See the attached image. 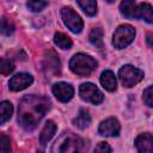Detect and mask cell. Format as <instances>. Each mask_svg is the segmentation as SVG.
<instances>
[{"instance_id":"obj_1","label":"cell","mask_w":153,"mask_h":153,"mask_svg":"<svg viewBox=\"0 0 153 153\" xmlns=\"http://www.w3.org/2000/svg\"><path fill=\"white\" fill-rule=\"evenodd\" d=\"M50 108V102L41 96H26L18 108V122L27 131L33 130Z\"/></svg>"},{"instance_id":"obj_2","label":"cell","mask_w":153,"mask_h":153,"mask_svg":"<svg viewBox=\"0 0 153 153\" xmlns=\"http://www.w3.org/2000/svg\"><path fill=\"white\" fill-rule=\"evenodd\" d=\"M82 140L73 133H63L51 148V153H80L82 149Z\"/></svg>"},{"instance_id":"obj_3","label":"cell","mask_w":153,"mask_h":153,"mask_svg":"<svg viewBox=\"0 0 153 153\" xmlns=\"http://www.w3.org/2000/svg\"><path fill=\"white\" fill-rule=\"evenodd\" d=\"M71 71L76 75H88L97 68V61L86 54H75L69 61Z\"/></svg>"},{"instance_id":"obj_4","label":"cell","mask_w":153,"mask_h":153,"mask_svg":"<svg viewBox=\"0 0 153 153\" xmlns=\"http://www.w3.org/2000/svg\"><path fill=\"white\" fill-rule=\"evenodd\" d=\"M134 37H135V30L131 25L128 24L120 25L114 33L112 44L117 49H123L134 41Z\"/></svg>"},{"instance_id":"obj_5","label":"cell","mask_w":153,"mask_h":153,"mask_svg":"<svg viewBox=\"0 0 153 153\" xmlns=\"http://www.w3.org/2000/svg\"><path fill=\"white\" fill-rule=\"evenodd\" d=\"M118 76L124 87H133L143 79V72L130 65H126L120 69Z\"/></svg>"},{"instance_id":"obj_6","label":"cell","mask_w":153,"mask_h":153,"mask_svg":"<svg viewBox=\"0 0 153 153\" xmlns=\"http://www.w3.org/2000/svg\"><path fill=\"white\" fill-rule=\"evenodd\" d=\"M61 17L63 19L65 25L74 33H79L81 32L82 27H84V23L82 19L80 18V16L78 13H75L71 7H62L61 10Z\"/></svg>"},{"instance_id":"obj_7","label":"cell","mask_w":153,"mask_h":153,"mask_svg":"<svg viewBox=\"0 0 153 153\" xmlns=\"http://www.w3.org/2000/svg\"><path fill=\"white\" fill-rule=\"evenodd\" d=\"M79 94L82 100L92 103V104H99L104 99V94L99 91L98 87H96V85L91 82L81 84L79 87Z\"/></svg>"},{"instance_id":"obj_8","label":"cell","mask_w":153,"mask_h":153,"mask_svg":"<svg viewBox=\"0 0 153 153\" xmlns=\"http://www.w3.org/2000/svg\"><path fill=\"white\" fill-rule=\"evenodd\" d=\"M32 81H33V78L30 74L19 73V74H16L14 76H12L10 79L8 86H10V90L18 92V91H22V90L26 88L27 86H30L32 84Z\"/></svg>"},{"instance_id":"obj_9","label":"cell","mask_w":153,"mask_h":153,"mask_svg":"<svg viewBox=\"0 0 153 153\" xmlns=\"http://www.w3.org/2000/svg\"><path fill=\"white\" fill-rule=\"evenodd\" d=\"M53 93L54 96L62 103H66L72 99L74 94V88L71 84L67 82H57L53 86Z\"/></svg>"},{"instance_id":"obj_10","label":"cell","mask_w":153,"mask_h":153,"mask_svg":"<svg viewBox=\"0 0 153 153\" xmlns=\"http://www.w3.org/2000/svg\"><path fill=\"white\" fill-rule=\"evenodd\" d=\"M120 130H121V126L118 121L114 117L103 121L98 128V133L103 136H117L120 134Z\"/></svg>"},{"instance_id":"obj_11","label":"cell","mask_w":153,"mask_h":153,"mask_svg":"<svg viewBox=\"0 0 153 153\" xmlns=\"http://www.w3.org/2000/svg\"><path fill=\"white\" fill-rule=\"evenodd\" d=\"M135 146L139 153H153V136L151 134H140L135 139Z\"/></svg>"},{"instance_id":"obj_12","label":"cell","mask_w":153,"mask_h":153,"mask_svg":"<svg viewBox=\"0 0 153 153\" xmlns=\"http://www.w3.org/2000/svg\"><path fill=\"white\" fill-rule=\"evenodd\" d=\"M135 19H143L147 23H153V7L147 2H140L136 5Z\"/></svg>"},{"instance_id":"obj_13","label":"cell","mask_w":153,"mask_h":153,"mask_svg":"<svg viewBox=\"0 0 153 153\" xmlns=\"http://www.w3.org/2000/svg\"><path fill=\"white\" fill-rule=\"evenodd\" d=\"M99 80H100L102 86H103L106 91L112 92V91H115L116 87H117L116 76H115V74H114L111 71H109V69H108V71H104V72L102 73Z\"/></svg>"},{"instance_id":"obj_14","label":"cell","mask_w":153,"mask_h":153,"mask_svg":"<svg viewBox=\"0 0 153 153\" xmlns=\"http://www.w3.org/2000/svg\"><path fill=\"white\" fill-rule=\"evenodd\" d=\"M56 129H57L56 124L53 121H48L44 124V127H43V129L41 131V135H39V142H41L42 146H45V143L51 140V137L56 133Z\"/></svg>"},{"instance_id":"obj_15","label":"cell","mask_w":153,"mask_h":153,"mask_svg":"<svg viewBox=\"0 0 153 153\" xmlns=\"http://www.w3.org/2000/svg\"><path fill=\"white\" fill-rule=\"evenodd\" d=\"M44 67L48 68L49 72H53V73H57L59 69H60V61H59V57L57 55L54 53V51H48L45 53V56H44Z\"/></svg>"},{"instance_id":"obj_16","label":"cell","mask_w":153,"mask_h":153,"mask_svg":"<svg viewBox=\"0 0 153 153\" xmlns=\"http://www.w3.org/2000/svg\"><path fill=\"white\" fill-rule=\"evenodd\" d=\"M90 123H91V116H90L88 111L85 109H80L79 114L73 120V124L75 127H78L79 129H85L90 126Z\"/></svg>"},{"instance_id":"obj_17","label":"cell","mask_w":153,"mask_h":153,"mask_svg":"<svg viewBox=\"0 0 153 153\" xmlns=\"http://www.w3.org/2000/svg\"><path fill=\"white\" fill-rule=\"evenodd\" d=\"M136 2L135 1H129V0H126V1H122L121 5H120V10L122 12V14L127 18H130V19H135V11H136Z\"/></svg>"},{"instance_id":"obj_18","label":"cell","mask_w":153,"mask_h":153,"mask_svg":"<svg viewBox=\"0 0 153 153\" xmlns=\"http://www.w3.org/2000/svg\"><path fill=\"white\" fill-rule=\"evenodd\" d=\"M54 42L61 49H71V47L73 44L71 37H68L67 35H65L62 32H56L54 35Z\"/></svg>"},{"instance_id":"obj_19","label":"cell","mask_w":153,"mask_h":153,"mask_svg":"<svg viewBox=\"0 0 153 153\" xmlns=\"http://www.w3.org/2000/svg\"><path fill=\"white\" fill-rule=\"evenodd\" d=\"M12 114H13V105L7 100L1 102V104H0V116H1L0 123L4 124L6 121H8L12 117Z\"/></svg>"},{"instance_id":"obj_20","label":"cell","mask_w":153,"mask_h":153,"mask_svg":"<svg viewBox=\"0 0 153 153\" xmlns=\"http://www.w3.org/2000/svg\"><path fill=\"white\" fill-rule=\"evenodd\" d=\"M90 42L97 47V48H103V30L100 27H94L90 32Z\"/></svg>"},{"instance_id":"obj_21","label":"cell","mask_w":153,"mask_h":153,"mask_svg":"<svg viewBox=\"0 0 153 153\" xmlns=\"http://www.w3.org/2000/svg\"><path fill=\"white\" fill-rule=\"evenodd\" d=\"M76 4L81 7V10L87 16H94L97 12V2L93 0H84V1H76Z\"/></svg>"},{"instance_id":"obj_22","label":"cell","mask_w":153,"mask_h":153,"mask_svg":"<svg viewBox=\"0 0 153 153\" xmlns=\"http://www.w3.org/2000/svg\"><path fill=\"white\" fill-rule=\"evenodd\" d=\"M13 31H14V26L10 22V19H7L6 17H2L1 18V33L5 36H10L13 33Z\"/></svg>"},{"instance_id":"obj_23","label":"cell","mask_w":153,"mask_h":153,"mask_svg":"<svg viewBox=\"0 0 153 153\" xmlns=\"http://www.w3.org/2000/svg\"><path fill=\"white\" fill-rule=\"evenodd\" d=\"M13 69H14L13 63H12L10 60L2 57V59H1V66H0V72H1V74H4V75H8L10 73L13 72Z\"/></svg>"},{"instance_id":"obj_24","label":"cell","mask_w":153,"mask_h":153,"mask_svg":"<svg viewBox=\"0 0 153 153\" xmlns=\"http://www.w3.org/2000/svg\"><path fill=\"white\" fill-rule=\"evenodd\" d=\"M47 5H48L47 1H27L26 2L27 8L30 11H32V12H39V11H42Z\"/></svg>"},{"instance_id":"obj_25","label":"cell","mask_w":153,"mask_h":153,"mask_svg":"<svg viewBox=\"0 0 153 153\" xmlns=\"http://www.w3.org/2000/svg\"><path fill=\"white\" fill-rule=\"evenodd\" d=\"M142 99H143V103H145L147 106L153 108V86H149V87H147V88L143 91Z\"/></svg>"},{"instance_id":"obj_26","label":"cell","mask_w":153,"mask_h":153,"mask_svg":"<svg viewBox=\"0 0 153 153\" xmlns=\"http://www.w3.org/2000/svg\"><path fill=\"white\" fill-rule=\"evenodd\" d=\"M93 153H111V147L108 142L105 141H100L98 142V145L94 147Z\"/></svg>"},{"instance_id":"obj_27","label":"cell","mask_w":153,"mask_h":153,"mask_svg":"<svg viewBox=\"0 0 153 153\" xmlns=\"http://www.w3.org/2000/svg\"><path fill=\"white\" fill-rule=\"evenodd\" d=\"M1 153H11V140L5 134H1Z\"/></svg>"},{"instance_id":"obj_28","label":"cell","mask_w":153,"mask_h":153,"mask_svg":"<svg viewBox=\"0 0 153 153\" xmlns=\"http://www.w3.org/2000/svg\"><path fill=\"white\" fill-rule=\"evenodd\" d=\"M146 42H147V44L153 49V33H147V35H146Z\"/></svg>"}]
</instances>
